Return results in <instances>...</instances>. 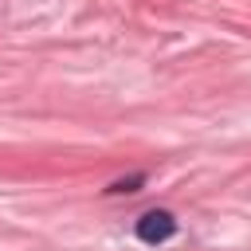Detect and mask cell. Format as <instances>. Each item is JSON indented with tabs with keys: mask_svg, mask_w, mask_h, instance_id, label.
Segmentation results:
<instances>
[{
	"mask_svg": "<svg viewBox=\"0 0 251 251\" xmlns=\"http://www.w3.org/2000/svg\"><path fill=\"white\" fill-rule=\"evenodd\" d=\"M137 239L141 243H149V247H157V243H169L173 235H176V216L173 212H165V208H153V212H145L141 220H137Z\"/></svg>",
	"mask_w": 251,
	"mask_h": 251,
	"instance_id": "obj_1",
	"label": "cell"
},
{
	"mask_svg": "<svg viewBox=\"0 0 251 251\" xmlns=\"http://www.w3.org/2000/svg\"><path fill=\"white\" fill-rule=\"evenodd\" d=\"M145 184V173H133V176H122V180H114L110 188H106V196H126V192H137Z\"/></svg>",
	"mask_w": 251,
	"mask_h": 251,
	"instance_id": "obj_2",
	"label": "cell"
}]
</instances>
